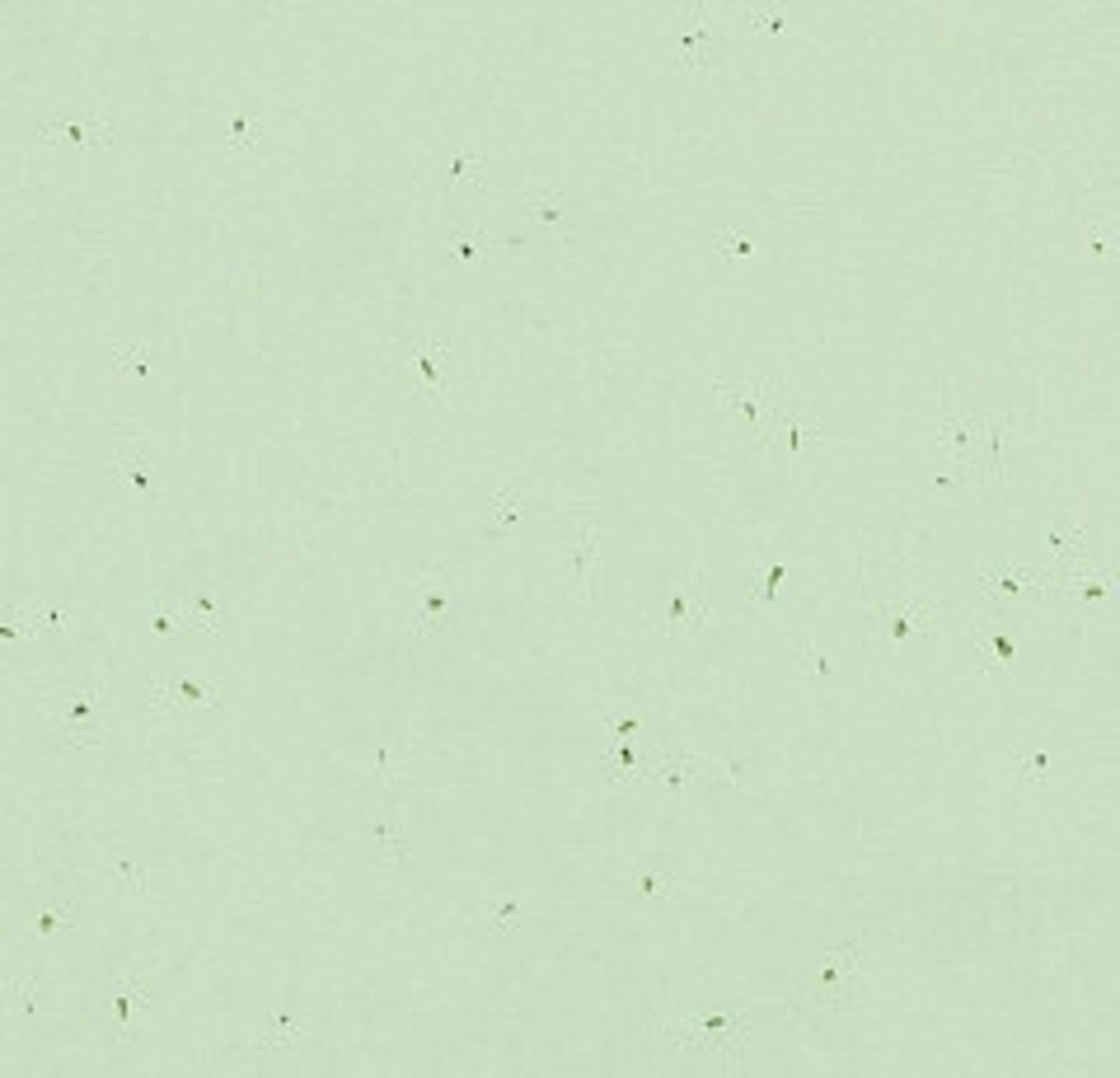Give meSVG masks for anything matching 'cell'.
Listing matches in <instances>:
<instances>
[{
	"instance_id": "1",
	"label": "cell",
	"mask_w": 1120,
	"mask_h": 1078,
	"mask_svg": "<svg viewBox=\"0 0 1120 1078\" xmlns=\"http://www.w3.org/2000/svg\"><path fill=\"white\" fill-rule=\"evenodd\" d=\"M863 990V947L834 943L816 961V971L801 980V999L811 1008H848Z\"/></svg>"
},
{
	"instance_id": "2",
	"label": "cell",
	"mask_w": 1120,
	"mask_h": 1078,
	"mask_svg": "<svg viewBox=\"0 0 1120 1078\" xmlns=\"http://www.w3.org/2000/svg\"><path fill=\"white\" fill-rule=\"evenodd\" d=\"M661 1037L676 1051H694V1055H713L723 1060V1070H732L746 1051V1027L741 1018H723V1013H704V1018H676L661 1023Z\"/></svg>"
},
{
	"instance_id": "3",
	"label": "cell",
	"mask_w": 1120,
	"mask_h": 1078,
	"mask_svg": "<svg viewBox=\"0 0 1120 1078\" xmlns=\"http://www.w3.org/2000/svg\"><path fill=\"white\" fill-rule=\"evenodd\" d=\"M980 431H985V417L961 413V408L942 413L933 450L947 464V474L938 483H975V478H985V469H980Z\"/></svg>"
},
{
	"instance_id": "4",
	"label": "cell",
	"mask_w": 1120,
	"mask_h": 1078,
	"mask_svg": "<svg viewBox=\"0 0 1120 1078\" xmlns=\"http://www.w3.org/2000/svg\"><path fill=\"white\" fill-rule=\"evenodd\" d=\"M980 586L999 605H1027V601H1050V572L1046 568H980Z\"/></svg>"
},
{
	"instance_id": "5",
	"label": "cell",
	"mask_w": 1120,
	"mask_h": 1078,
	"mask_svg": "<svg viewBox=\"0 0 1120 1078\" xmlns=\"http://www.w3.org/2000/svg\"><path fill=\"white\" fill-rule=\"evenodd\" d=\"M417 591H422V605H417V615H412V638H422V633H445L450 624H455V615H450V586H445V577L441 572H422L417 577Z\"/></svg>"
},
{
	"instance_id": "6",
	"label": "cell",
	"mask_w": 1120,
	"mask_h": 1078,
	"mask_svg": "<svg viewBox=\"0 0 1120 1078\" xmlns=\"http://www.w3.org/2000/svg\"><path fill=\"white\" fill-rule=\"evenodd\" d=\"M42 136H56V141H70V146H108L113 141V127L103 117H66V122H42L38 127Z\"/></svg>"
},
{
	"instance_id": "7",
	"label": "cell",
	"mask_w": 1120,
	"mask_h": 1078,
	"mask_svg": "<svg viewBox=\"0 0 1120 1078\" xmlns=\"http://www.w3.org/2000/svg\"><path fill=\"white\" fill-rule=\"evenodd\" d=\"M216 685L211 680H174V685H155V704L160 709H188V704H216Z\"/></svg>"
},
{
	"instance_id": "8",
	"label": "cell",
	"mask_w": 1120,
	"mask_h": 1078,
	"mask_svg": "<svg viewBox=\"0 0 1120 1078\" xmlns=\"http://www.w3.org/2000/svg\"><path fill=\"white\" fill-rule=\"evenodd\" d=\"M914 624H938V601H905L891 610V638L895 643H910Z\"/></svg>"
},
{
	"instance_id": "9",
	"label": "cell",
	"mask_w": 1120,
	"mask_h": 1078,
	"mask_svg": "<svg viewBox=\"0 0 1120 1078\" xmlns=\"http://www.w3.org/2000/svg\"><path fill=\"white\" fill-rule=\"evenodd\" d=\"M572 549H577V596L586 601V596H591V568H596V549H600V535H596V525H577V535H572Z\"/></svg>"
},
{
	"instance_id": "10",
	"label": "cell",
	"mask_w": 1120,
	"mask_h": 1078,
	"mask_svg": "<svg viewBox=\"0 0 1120 1078\" xmlns=\"http://www.w3.org/2000/svg\"><path fill=\"white\" fill-rule=\"evenodd\" d=\"M136 999H150V990H141V980H122L113 990V1013H117V1027L127 1037L136 1032Z\"/></svg>"
},
{
	"instance_id": "11",
	"label": "cell",
	"mask_w": 1120,
	"mask_h": 1078,
	"mask_svg": "<svg viewBox=\"0 0 1120 1078\" xmlns=\"http://www.w3.org/2000/svg\"><path fill=\"white\" fill-rule=\"evenodd\" d=\"M1008 427H1013L1008 417H989V422H985V431H980V436L989 441V450H985V464H980V469H985V478H1003V431H1008Z\"/></svg>"
},
{
	"instance_id": "12",
	"label": "cell",
	"mask_w": 1120,
	"mask_h": 1078,
	"mask_svg": "<svg viewBox=\"0 0 1120 1078\" xmlns=\"http://www.w3.org/2000/svg\"><path fill=\"white\" fill-rule=\"evenodd\" d=\"M521 502H525L521 488H502V492H492V497H488V521H492V525H516V521L525 516Z\"/></svg>"
},
{
	"instance_id": "13",
	"label": "cell",
	"mask_w": 1120,
	"mask_h": 1078,
	"mask_svg": "<svg viewBox=\"0 0 1120 1078\" xmlns=\"http://www.w3.org/2000/svg\"><path fill=\"white\" fill-rule=\"evenodd\" d=\"M99 709H103V690H85L80 699L66 704V722H70V726H85V736H94V726H99L94 713H99Z\"/></svg>"
},
{
	"instance_id": "14",
	"label": "cell",
	"mask_w": 1120,
	"mask_h": 1078,
	"mask_svg": "<svg viewBox=\"0 0 1120 1078\" xmlns=\"http://www.w3.org/2000/svg\"><path fill=\"white\" fill-rule=\"evenodd\" d=\"M371 835H375V844H380L384 853H394L398 863L412 853V830H408V825H384V820H375Z\"/></svg>"
},
{
	"instance_id": "15",
	"label": "cell",
	"mask_w": 1120,
	"mask_h": 1078,
	"mask_svg": "<svg viewBox=\"0 0 1120 1078\" xmlns=\"http://www.w3.org/2000/svg\"><path fill=\"white\" fill-rule=\"evenodd\" d=\"M113 366H127L136 380H146V375H150V348H141V343H113Z\"/></svg>"
},
{
	"instance_id": "16",
	"label": "cell",
	"mask_w": 1120,
	"mask_h": 1078,
	"mask_svg": "<svg viewBox=\"0 0 1120 1078\" xmlns=\"http://www.w3.org/2000/svg\"><path fill=\"white\" fill-rule=\"evenodd\" d=\"M525 919L521 900H502V905H488V929H516Z\"/></svg>"
},
{
	"instance_id": "17",
	"label": "cell",
	"mask_w": 1120,
	"mask_h": 1078,
	"mask_svg": "<svg viewBox=\"0 0 1120 1078\" xmlns=\"http://www.w3.org/2000/svg\"><path fill=\"white\" fill-rule=\"evenodd\" d=\"M14 610H19V605H14ZM19 615H23L33 629H38V624H66V610H56V605H47V601H33V605L19 610Z\"/></svg>"
},
{
	"instance_id": "18",
	"label": "cell",
	"mask_w": 1120,
	"mask_h": 1078,
	"mask_svg": "<svg viewBox=\"0 0 1120 1078\" xmlns=\"http://www.w3.org/2000/svg\"><path fill=\"white\" fill-rule=\"evenodd\" d=\"M797 662H801V666H806L811 676H830V671H834V666H830V662L820 657V648H816L811 638H801V648H797Z\"/></svg>"
},
{
	"instance_id": "19",
	"label": "cell",
	"mask_w": 1120,
	"mask_h": 1078,
	"mask_svg": "<svg viewBox=\"0 0 1120 1078\" xmlns=\"http://www.w3.org/2000/svg\"><path fill=\"white\" fill-rule=\"evenodd\" d=\"M713 249H727V254L750 258V254H754V240H750V235H732V230H723V235H713Z\"/></svg>"
},
{
	"instance_id": "20",
	"label": "cell",
	"mask_w": 1120,
	"mask_h": 1078,
	"mask_svg": "<svg viewBox=\"0 0 1120 1078\" xmlns=\"http://www.w3.org/2000/svg\"><path fill=\"white\" fill-rule=\"evenodd\" d=\"M1018 773H1022V778H1036V783H1041V778L1050 773V750H1036V755H1027V759L1018 764Z\"/></svg>"
},
{
	"instance_id": "21",
	"label": "cell",
	"mask_w": 1120,
	"mask_h": 1078,
	"mask_svg": "<svg viewBox=\"0 0 1120 1078\" xmlns=\"http://www.w3.org/2000/svg\"><path fill=\"white\" fill-rule=\"evenodd\" d=\"M412 361L422 366V380H427V394L436 398L441 389H436V370H431V348H412Z\"/></svg>"
},
{
	"instance_id": "22",
	"label": "cell",
	"mask_w": 1120,
	"mask_h": 1078,
	"mask_svg": "<svg viewBox=\"0 0 1120 1078\" xmlns=\"http://www.w3.org/2000/svg\"><path fill=\"white\" fill-rule=\"evenodd\" d=\"M750 23H754V28H769V33H773V28H783L787 19H783V9H759V14H750Z\"/></svg>"
},
{
	"instance_id": "23",
	"label": "cell",
	"mask_w": 1120,
	"mask_h": 1078,
	"mask_svg": "<svg viewBox=\"0 0 1120 1078\" xmlns=\"http://www.w3.org/2000/svg\"><path fill=\"white\" fill-rule=\"evenodd\" d=\"M230 141H254V122H249V117H235V122H230Z\"/></svg>"
},
{
	"instance_id": "24",
	"label": "cell",
	"mask_w": 1120,
	"mask_h": 1078,
	"mask_svg": "<svg viewBox=\"0 0 1120 1078\" xmlns=\"http://www.w3.org/2000/svg\"><path fill=\"white\" fill-rule=\"evenodd\" d=\"M61 919H66V910H47V914H38V933H52Z\"/></svg>"
},
{
	"instance_id": "25",
	"label": "cell",
	"mask_w": 1120,
	"mask_h": 1078,
	"mask_svg": "<svg viewBox=\"0 0 1120 1078\" xmlns=\"http://www.w3.org/2000/svg\"><path fill=\"white\" fill-rule=\"evenodd\" d=\"M778 582H783V563H773V568H769V582H764V601H773Z\"/></svg>"
},
{
	"instance_id": "26",
	"label": "cell",
	"mask_w": 1120,
	"mask_h": 1078,
	"mask_svg": "<svg viewBox=\"0 0 1120 1078\" xmlns=\"http://www.w3.org/2000/svg\"><path fill=\"white\" fill-rule=\"evenodd\" d=\"M117 872H122V882H127V886H132V891H146V882H141V872H136V867H132V863H122V867H117Z\"/></svg>"
},
{
	"instance_id": "27",
	"label": "cell",
	"mask_w": 1120,
	"mask_h": 1078,
	"mask_svg": "<svg viewBox=\"0 0 1120 1078\" xmlns=\"http://www.w3.org/2000/svg\"><path fill=\"white\" fill-rule=\"evenodd\" d=\"M661 886H666L661 872H643V891H661Z\"/></svg>"
},
{
	"instance_id": "28",
	"label": "cell",
	"mask_w": 1120,
	"mask_h": 1078,
	"mask_svg": "<svg viewBox=\"0 0 1120 1078\" xmlns=\"http://www.w3.org/2000/svg\"><path fill=\"white\" fill-rule=\"evenodd\" d=\"M614 731H619V736H633V731H638V718H619L614 722Z\"/></svg>"
}]
</instances>
